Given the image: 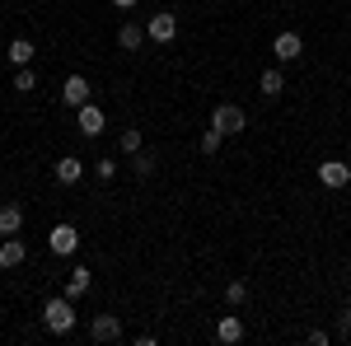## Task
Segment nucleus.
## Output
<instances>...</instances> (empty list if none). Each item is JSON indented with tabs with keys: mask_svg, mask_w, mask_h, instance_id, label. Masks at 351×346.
Masks as SVG:
<instances>
[{
	"mask_svg": "<svg viewBox=\"0 0 351 346\" xmlns=\"http://www.w3.org/2000/svg\"><path fill=\"white\" fill-rule=\"evenodd\" d=\"M258 89H263L267 99H276V94L286 89V80H281V71H263V80H258Z\"/></svg>",
	"mask_w": 351,
	"mask_h": 346,
	"instance_id": "obj_18",
	"label": "nucleus"
},
{
	"mask_svg": "<svg viewBox=\"0 0 351 346\" xmlns=\"http://www.w3.org/2000/svg\"><path fill=\"white\" fill-rule=\"evenodd\" d=\"M75 112H80V117H75L80 136H89V140H94V136H104V108H99V103H80Z\"/></svg>",
	"mask_w": 351,
	"mask_h": 346,
	"instance_id": "obj_3",
	"label": "nucleus"
},
{
	"mask_svg": "<svg viewBox=\"0 0 351 346\" xmlns=\"http://www.w3.org/2000/svg\"><path fill=\"white\" fill-rule=\"evenodd\" d=\"M19 230H24V206L0 201V239H10V234H19Z\"/></svg>",
	"mask_w": 351,
	"mask_h": 346,
	"instance_id": "obj_8",
	"label": "nucleus"
},
{
	"mask_svg": "<svg viewBox=\"0 0 351 346\" xmlns=\"http://www.w3.org/2000/svg\"><path fill=\"white\" fill-rule=\"evenodd\" d=\"M211 127H216L220 136H239L243 127H248V112H243L239 103H220L216 112H211Z\"/></svg>",
	"mask_w": 351,
	"mask_h": 346,
	"instance_id": "obj_2",
	"label": "nucleus"
},
{
	"mask_svg": "<svg viewBox=\"0 0 351 346\" xmlns=\"http://www.w3.org/2000/svg\"><path fill=\"white\" fill-rule=\"evenodd\" d=\"M112 5H117V10H132V5H136V0H112Z\"/></svg>",
	"mask_w": 351,
	"mask_h": 346,
	"instance_id": "obj_25",
	"label": "nucleus"
},
{
	"mask_svg": "<svg viewBox=\"0 0 351 346\" xmlns=\"http://www.w3.org/2000/svg\"><path fill=\"white\" fill-rule=\"evenodd\" d=\"M136 160V173H141V178H150V173H155V155H145V150H141V155H132Z\"/></svg>",
	"mask_w": 351,
	"mask_h": 346,
	"instance_id": "obj_21",
	"label": "nucleus"
},
{
	"mask_svg": "<svg viewBox=\"0 0 351 346\" xmlns=\"http://www.w3.org/2000/svg\"><path fill=\"white\" fill-rule=\"evenodd\" d=\"M94 173L108 183V178H117V160H94Z\"/></svg>",
	"mask_w": 351,
	"mask_h": 346,
	"instance_id": "obj_22",
	"label": "nucleus"
},
{
	"mask_svg": "<svg viewBox=\"0 0 351 346\" xmlns=\"http://www.w3.org/2000/svg\"><path fill=\"white\" fill-rule=\"evenodd\" d=\"M14 89H19V94H28V89H38V75H33L28 66H19V75H14Z\"/></svg>",
	"mask_w": 351,
	"mask_h": 346,
	"instance_id": "obj_20",
	"label": "nucleus"
},
{
	"mask_svg": "<svg viewBox=\"0 0 351 346\" xmlns=\"http://www.w3.org/2000/svg\"><path fill=\"white\" fill-rule=\"evenodd\" d=\"M24 258H28V248H24V239H19V234H10V239L0 243V267H5V271L24 267Z\"/></svg>",
	"mask_w": 351,
	"mask_h": 346,
	"instance_id": "obj_7",
	"label": "nucleus"
},
{
	"mask_svg": "<svg viewBox=\"0 0 351 346\" xmlns=\"http://www.w3.org/2000/svg\"><path fill=\"white\" fill-rule=\"evenodd\" d=\"M117 145H122V155H141V150H145V136L136 132V127H127V132H122V140H117Z\"/></svg>",
	"mask_w": 351,
	"mask_h": 346,
	"instance_id": "obj_17",
	"label": "nucleus"
},
{
	"mask_svg": "<svg viewBox=\"0 0 351 346\" xmlns=\"http://www.w3.org/2000/svg\"><path fill=\"white\" fill-rule=\"evenodd\" d=\"M337 337H351V304L342 309V319H337Z\"/></svg>",
	"mask_w": 351,
	"mask_h": 346,
	"instance_id": "obj_24",
	"label": "nucleus"
},
{
	"mask_svg": "<svg viewBox=\"0 0 351 346\" xmlns=\"http://www.w3.org/2000/svg\"><path fill=\"white\" fill-rule=\"evenodd\" d=\"M61 99H66L71 108L89 103V80H84V75H66V84H61Z\"/></svg>",
	"mask_w": 351,
	"mask_h": 346,
	"instance_id": "obj_10",
	"label": "nucleus"
},
{
	"mask_svg": "<svg viewBox=\"0 0 351 346\" xmlns=\"http://www.w3.org/2000/svg\"><path fill=\"white\" fill-rule=\"evenodd\" d=\"M216 342H225V346L243 342V319H239V314H225V319L216 323Z\"/></svg>",
	"mask_w": 351,
	"mask_h": 346,
	"instance_id": "obj_11",
	"label": "nucleus"
},
{
	"mask_svg": "<svg viewBox=\"0 0 351 346\" xmlns=\"http://www.w3.org/2000/svg\"><path fill=\"white\" fill-rule=\"evenodd\" d=\"M84 291H89V267H75V271L66 276V295H71V299H80Z\"/></svg>",
	"mask_w": 351,
	"mask_h": 346,
	"instance_id": "obj_16",
	"label": "nucleus"
},
{
	"mask_svg": "<svg viewBox=\"0 0 351 346\" xmlns=\"http://www.w3.org/2000/svg\"><path fill=\"white\" fill-rule=\"evenodd\" d=\"M271 52H276V61H295V56L304 52V42H300V33H276Z\"/></svg>",
	"mask_w": 351,
	"mask_h": 346,
	"instance_id": "obj_12",
	"label": "nucleus"
},
{
	"mask_svg": "<svg viewBox=\"0 0 351 346\" xmlns=\"http://www.w3.org/2000/svg\"><path fill=\"white\" fill-rule=\"evenodd\" d=\"M141 42H145V28H136V24H122V28H117V47H122V52H136Z\"/></svg>",
	"mask_w": 351,
	"mask_h": 346,
	"instance_id": "obj_14",
	"label": "nucleus"
},
{
	"mask_svg": "<svg viewBox=\"0 0 351 346\" xmlns=\"http://www.w3.org/2000/svg\"><path fill=\"white\" fill-rule=\"evenodd\" d=\"M43 323H47V332L66 337V332L75 328V304H71V295H66V299H47V309H43Z\"/></svg>",
	"mask_w": 351,
	"mask_h": 346,
	"instance_id": "obj_1",
	"label": "nucleus"
},
{
	"mask_svg": "<svg viewBox=\"0 0 351 346\" xmlns=\"http://www.w3.org/2000/svg\"><path fill=\"white\" fill-rule=\"evenodd\" d=\"M52 253H61V258H71L75 248H80V234H75V225H52Z\"/></svg>",
	"mask_w": 351,
	"mask_h": 346,
	"instance_id": "obj_5",
	"label": "nucleus"
},
{
	"mask_svg": "<svg viewBox=\"0 0 351 346\" xmlns=\"http://www.w3.org/2000/svg\"><path fill=\"white\" fill-rule=\"evenodd\" d=\"M33 56H38V47H33L28 38H14V42H10V66H28Z\"/></svg>",
	"mask_w": 351,
	"mask_h": 346,
	"instance_id": "obj_15",
	"label": "nucleus"
},
{
	"mask_svg": "<svg viewBox=\"0 0 351 346\" xmlns=\"http://www.w3.org/2000/svg\"><path fill=\"white\" fill-rule=\"evenodd\" d=\"M319 183H324V187H347L351 183V164L324 160V164H319Z\"/></svg>",
	"mask_w": 351,
	"mask_h": 346,
	"instance_id": "obj_4",
	"label": "nucleus"
},
{
	"mask_svg": "<svg viewBox=\"0 0 351 346\" xmlns=\"http://www.w3.org/2000/svg\"><path fill=\"white\" fill-rule=\"evenodd\" d=\"M84 178V160H75V155H66V160H56V183L75 187Z\"/></svg>",
	"mask_w": 351,
	"mask_h": 346,
	"instance_id": "obj_13",
	"label": "nucleus"
},
{
	"mask_svg": "<svg viewBox=\"0 0 351 346\" xmlns=\"http://www.w3.org/2000/svg\"><path fill=\"white\" fill-rule=\"evenodd\" d=\"M220 140H225V136H220L216 127H206V132H202V155H216V150H220Z\"/></svg>",
	"mask_w": 351,
	"mask_h": 346,
	"instance_id": "obj_19",
	"label": "nucleus"
},
{
	"mask_svg": "<svg viewBox=\"0 0 351 346\" xmlns=\"http://www.w3.org/2000/svg\"><path fill=\"white\" fill-rule=\"evenodd\" d=\"M122 337V323L112 319V314H99V319L89 323V342H117Z\"/></svg>",
	"mask_w": 351,
	"mask_h": 346,
	"instance_id": "obj_6",
	"label": "nucleus"
},
{
	"mask_svg": "<svg viewBox=\"0 0 351 346\" xmlns=\"http://www.w3.org/2000/svg\"><path fill=\"white\" fill-rule=\"evenodd\" d=\"M145 38H155V42H173V38H178V19H173V14H155V19L145 24Z\"/></svg>",
	"mask_w": 351,
	"mask_h": 346,
	"instance_id": "obj_9",
	"label": "nucleus"
},
{
	"mask_svg": "<svg viewBox=\"0 0 351 346\" xmlns=\"http://www.w3.org/2000/svg\"><path fill=\"white\" fill-rule=\"evenodd\" d=\"M225 299H230V304H243V299H248V286H243V281H230Z\"/></svg>",
	"mask_w": 351,
	"mask_h": 346,
	"instance_id": "obj_23",
	"label": "nucleus"
}]
</instances>
